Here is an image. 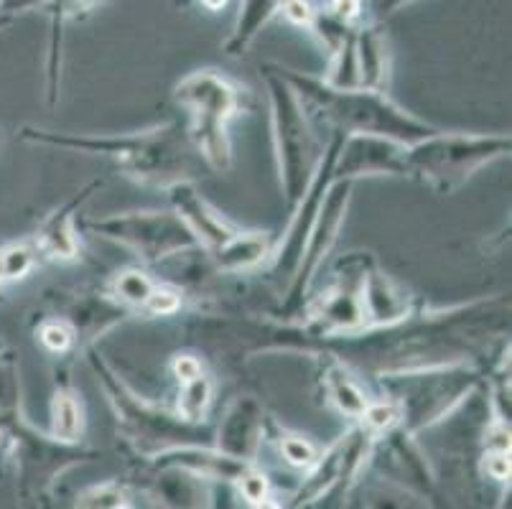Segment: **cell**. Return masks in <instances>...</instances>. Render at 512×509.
I'll return each mask as SVG.
<instances>
[{"mask_svg": "<svg viewBox=\"0 0 512 509\" xmlns=\"http://www.w3.org/2000/svg\"><path fill=\"white\" fill-rule=\"evenodd\" d=\"M334 11L339 16H355L360 11V0H334Z\"/></svg>", "mask_w": 512, "mask_h": 509, "instance_id": "16", "label": "cell"}, {"mask_svg": "<svg viewBox=\"0 0 512 509\" xmlns=\"http://www.w3.org/2000/svg\"><path fill=\"white\" fill-rule=\"evenodd\" d=\"M118 288H120V293L128 298V301H136V303H146V298L151 296V291H153L151 283H148V280L138 273H125L123 278H120Z\"/></svg>", "mask_w": 512, "mask_h": 509, "instance_id": "6", "label": "cell"}, {"mask_svg": "<svg viewBox=\"0 0 512 509\" xmlns=\"http://www.w3.org/2000/svg\"><path fill=\"white\" fill-rule=\"evenodd\" d=\"M207 400H209V382L202 380V375L189 380V387H186L184 398H181V413H184V418L197 420L199 415H202Z\"/></svg>", "mask_w": 512, "mask_h": 509, "instance_id": "4", "label": "cell"}, {"mask_svg": "<svg viewBox=\"0 0 512 509\" xmlns=\"http://www.w3.org/2000/svg\"><path fill=\"white\" fill-rule=\"evenodd\" d=\"M367 420H370L375 428H388L398 420V410H395L393 405H375V408L367 410Z\"/></svg>", "mask_w": 512, "mask_h": 509, "instance_id": "11", "label": "cell"}, {"mask_svg": "<svg viewBox=\"0 0 512 509\" xmlns=\"http://www.w3.org/2000/svg\"><path fill=\"white\" fill-rule=\"evenodd\" d=\"M332 390H334V398H337L339 408L347 410V413H355V415L365 413V408H367L365 398H362V392L357 390L352 382L344 380V377H342V380L334 382Z\"/></svg>", "mask_w": 512, "mask_h": 509, "instance_id": "5", "label": "cell"}, {"mask_svg": "<svg viewBox=\"0 0 512 509\" xmlns=\"http://www.w3.org/2000/svg\"><path fill=\"white\" fill-rule=\"evenodd\" d=\"M204 6H207V8H222V6H225V0H204Z\"/></svg>", "mask_w": 512, "mask_h": 509, "instance_id": "17", "label": "cell"}, {"mask_svg": "<svg viewBox=\"0 0 512 509\" xmlns=\"http://www.w3.org/2000/svg\"><path fill=\"white\" fill-rule=\"evenodd\" d=\"M146 306L148 311H153V314H174L176 308H179V296H176L174 291H169V288H161V291H151V296L146 298Z\"/></svg>", "mask_w": 512, "mask_h": 509, "instance_id": "8", "label": "cell"}, {"mask_svg": "<svg viewBox=\"0 0 512 509\" xmlns=\"http://www.w3.org/2000/svg\"><path fill=\"white\" fill-rule=\"evenodd\" d=\"M179 204L184 207L186 217L192 219L194 227H197L199 232H202V237L207 242H212V245H230L232 240H235V235H232L230 230H227L225 224L220 222V219L214 217V214L207 212V207H204L202 202H199L197 196L192 194V191H184V196H179Z\"/></svg>", "mask_w": 512, "mask_h": 509, "instance_id": "2", "label": "cell"}, {"mask_svg": "<svg viewBox=\"0 0 512 509\" xmlns=\"http://www.w3.org/2000/svg\"><path fill=\"white\" fill-rule=\"evenodd\" d=\"M242 492L248 494V499H255V502H258V499L265 497V479H260V476L255 474L245 476V479H242Z\"/></svg>", "mask_w": 512, "mask_h": 509, "instance_id": "13", "label": "cell"}, {"mask_svg": "<svg viewBox=\"0 0 512 509\" xmlns=\"http://www.w3.org/2000/svg\"><path fill=\"white\" fill-rule=\"evenodd\" d=\"M41 342H44L49 349H54V352H59V349L69 347L72 336H69V331L64 329V326L49 324V326H44V331H41Z\"/></svg>", "mask_w": 512, "mask_h": 509, "instance_id": "10", "label": "cell"}, {"mask_svg": "<svg viewBox=\"0 0 512 509\" xmlns=\"http://www.w3.org/2000/svg\"><path fill=\"white\" fill-rule=\"evenodd\" d=\"M179 97L184 102H192L199 112V138L217 166L227 163V146L222 135V120L227 118L235 107V95L222 79L214 74H197L186 79L179 87Z\"/></svg>", "mask_w": 512, "mask_h": 509, "instance_id": "1", "label": "cell"}, {"mask_svg": "<svg viewBox=\"0 0 512 509\" xmlns=\"http://www.w3.org/2000/svg\"><path fill=\"white\" fill-rule=\"evenodd\" d=\"M490 474L495 476V479H507L510 476V459H507V448H500L497 454L490 456Z\"/></svg>", "mask_w": 512, "mask_h": 509, "instance_id": "12", "label": "cell"}, {"mask_svg": "<svg viewBox=\"0 0 512 509\" xmlns=\"http://www.w3.org/2000/svg\"><path fill=\"white\" fill-rule=\"evenodd\" d=\"M176 375H179L184 382H189V380H194V377L202 375V370H199L197 359L181 357L179 362H176Z\"/></svg>", "mask_w": 512, "mask_h": 509, "instance_id": "14", "label": "cell"}, {"mask_svg": "<svg viewBox=\"0 0 512 509\" xmlns=\"http://www.w3.org/2000/svg\"><path fill=\"white\" fill-rule=\"evenodd\" d=\"M286 13H288V18H293V21H299V23L309 21V18H311V11H309V6H306L304 0H288Z\"/></svg>", "mask_w": 512, "mask_h": 509, "instance_id": "15", "label": "cell"}, {"mask_svg": "<svg viewBox=\"0 0 512 509\" xmlns=\"http://www.w3.org/2000/svg\"><path fill=\"white\" fill-rule=\"evenodd\" d=\"M0 280H6V270H3V258H0Z\"/></svg>", "mask_w": 512, "mask_h": 509, "instance_id": "18", "label": "cell"}, {"mask_svg": "<svg viewBox=\"0 0 512 509\" xmlns=\"http://www.w3.org/2000/svg\"><path fill=\"white\" fill-rule=\"evenodd\" d=\"M283 454H286V459L291 461V464L299 466L314 461V448L306 441H299V438H286V441H283Z\"/></svg>", "mask_w": 512, "mask_h": 509, "instance_id": "9", "label": "cell"}, {"mask_svg": "<svg viewBox=\"0 0 512 509\" xmlns=\"http://www.w3.org/2000/svg\"><path fill=\"white\" fill-rule=\"evenodd\" d=\"M3 258V270H6V278H21L26 270L31 268V252L26 247H13L8 250Z\"/></svg>", "mask_w": 512, "mask_h": 509, "instance_id": "7", "label": "cell"}, {"mask_svg": "<svg viewBox=\"0 0 512 509\" xmlns=\"http://www.w3.org/2000/svg\"><path fill=\"white\" fill-rule=\"evenodd\" d=\"M54 433L62 441H74L79 433V410L69 395H59L54 403Z\"/></svg>", "mask_w": 512, "mask_h": 509, "instance_id": "3", "label": "cell"}]
</instances>
